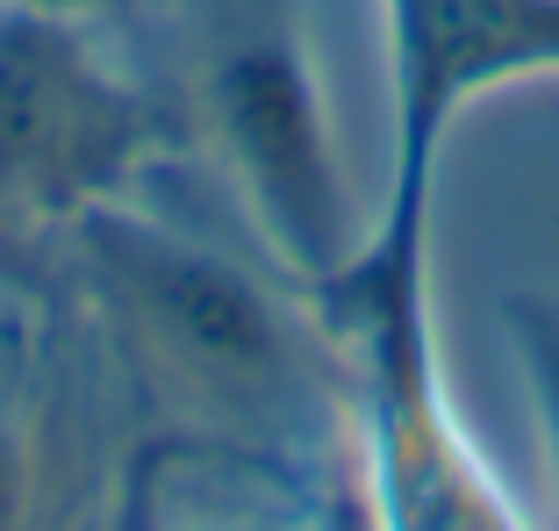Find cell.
<instances>
[{
	"instance_id": "obj_3",
	"label": "cell",
	"mask_w": 559,
	"mask_h": 531,
	"mask_svg": "<svg viewBox=\"0 0 559 531\" xmlns=\"http://www.w3.org/2000/svg\"><path fill=\"white\" fill-rule=\"evenodd\" d=\"M158 137L144 94L116 80L58 22V8H0V216L50 223L122 194Z\"/></svg>"
},
{
	"instance_id": "obj_6",
	"label": "cell",
	"mask_w": 559,
	"mask_h": 531,
	"mask_svg": "<svg viewBox=\"0 0 559 531\" xmlns=\"http://www.w3.org/2000/svg\"><path fill=\"white\" fill-rule=\"evenodd\" d=\"M15 503H22V446L0 432V524L15 517Z\"/></svg>"
},
{
	"instance_id": "obj_2",
	"label": "cell",
	"mask_w": 559,
	"mask_h": 531,
	"mask_svg": "<svg viewBox=\"0 0 559 531\" xmlns=\"http://www.w3.org/2000/svg\"><path fill=\"white\" fill-rule=\"evenodd\" d=\"M215 151L230 158L251 216L301 281H330L345 251V180L330 158V122L287 0H223L201 66Z\"/></svg>"
},
{
	"instance_id": "obj_4",
	"label": "cell",
	"mask_w": 559,
	"mask_h": 531,
	"mask_svg": "<svg viewBox=\"0 0 559 531\" xmlns=\"http://www.w3.org/2000/svg\"><path fill=\"white\" fill-rule=\"evenodd\" d=\"M502 72H559V0H395L402 173L395 209L373 237L424 245V187L438 137L452 108Z\"/></svg>"
},
{
	"instance_id": "obj_1",
	"label": "cell",
	"mask_w": 559,
	"mask_h": 531,
	"mask_svg": "<svg viewBox=\"0 0 559 531\" xmlns=\"http://www.w3.org/2000/svg\"><path fill=\"white\" fill-rule=\"evenodd\" d=\"M80 259L100 281V302L122 323V345L187 396L230 416H287L301 388V352L245 266L165 223L122 209V194L72 216Z\"/></svg>"
},
{
	"instance_id": "obj_5",
	"label": "cell",
	"mask_w": 559,
	"mask_h": 531,
	"mask_svg": "<svg viewBox=\"0 0 559 531\" xmlns=\"http://www.w3.org/2000/svg\"><path fill=\"white\" fill-rule=\"evenodd\" d=\"M510 323H516V345H524L531 388H538V410H545V438H552V460H559V309L516 295Z\"/></svg>"
},
{
	"instance_id": "obj_7",
	"label": "cell",
	"mask_w": 559,
	"mask_h": 531,
	"mask_svg": "<svg viewBox=\"0 0 559 531\" xmlns=\"http://www.w3.org/2000/svg\"><path fill=\"white\" fill-rule=\"evenodd\" d=\"M36 8H72V0H36Z\"/></svg>"
}]
</instances>
